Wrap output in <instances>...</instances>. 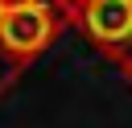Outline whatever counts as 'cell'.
Returning a JSON list of instances; mask_svg holds the SVG:
<instances>
[{"instance_id":"cell-5","label":"cell","mask_w":132,"mask_h":128,"mask_svg":"<svg viewBox=\"0 0 132 128\" xmlns=\"http://www.w3.org/2000/svg\"><path fill=\"white\" fill-rule=\"evenodd\" d=\"M116 66H120V74H124V78L132 83V45H128V54H124V58H120Z\"/></svg>"},{"instance_id":"cell-1","label":"cell","mask_w":132,"mask_h":128,"mask_svg":"<svg viewBox=\"0 0 132 128\" xmlns=\"http://www.w3.org/2000/svg\"><path fill=\"white\" fill-rule=\"evenodd\" d=\"M66 12L58 8V0H12L8 17H4V33L0 45L8 54V62L16 70H25L29 62H37L66 29Z\"/></svg>"},{"instance_id":"cell-2","label":"cell","mask_w":132,"mask_h":128,"mask_svg":"<svg viewBox=\"0 0 132 128\" xmlns=\"http://www.w3.org/2000/svg\"><path fill=\"white\" fill-rule=\"evenodd\" d=\"M70 25L111 62H120L132 45V0H87Z\"/></svg>"},{"instance_id":"cell-3","label":"cell","mask_w":132,"mask_h":128,"mask_svg":"<svg viewBox=\"0 0 132 128\" xmlns=\"http://www.w3.org/2000/svg\"><path fill=\"white\" fill-rule=\"evenodd\" d=\"M8 8H12V0H0V33H4V17H8ZM16 74H21V70L8 62V54H4V45H0V95L16 83Z\"/></svg>"},{"instance_id":"cell-4","label":"cell","mask_w":132,"mask_h":128,"mask_svg":"<svg viewBox=\"0 0 132 128\" xmlns=\"http://www.w3.org/2000/svg\"><path fill=\"white\" fill-rule=\"evenodd\" d=\"M82 4H87V0H58V8L66 12V21H70V17H74V12L82 8Z\"/></svg>"}]
</instances>
